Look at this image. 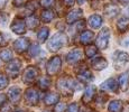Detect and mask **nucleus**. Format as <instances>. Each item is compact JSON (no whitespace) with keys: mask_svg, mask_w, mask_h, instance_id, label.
<instances>
[{"mask_svg":"<svg viewBox=\"0 0 129 112\" xmlns=\"http://www.w3.org/2000/svg\"><path fill=\"white\" fill-rule=\"evenodd\" d=\"M66 112H79V106L76 103H72L68 106L66 109Z\"/></svg>","mask_w":129,"mask_h":112,"instance_id":"f704fd0d","label":"nucleus"},{"mask_svg":"<svg viewBox=\"0 0 129 112\" xmlns=\"http://www.w3.org/2000/svg\"><path fill=\"white\" fill-rule=\"evenodd\" d=\"M54 4H55V0H41V6L44 7L45 9L51 8Z\"/></svg>","mask_w":129,"mask_h":112,"instance_id":"72a5a7b5","label":"nucleus"},{"mask_svg":"<svg viewBox=\"0 0 129 112\" xmlns=\"http://www.w3.org/2000/svg\"><path fill=\"white\" fill-rule=\"evenodd\" d=\"M0 58L4 62H10L12 59V52L10 49H4L0 52Z\"/></svg>","mask_w":129,"mask_h":112,"instance_id":"cd10ccee","label":"nucleus"},{"mask_svg":"<svg viewBox=\"0 0 129 112\" xmlns=\"http://www.w3.org/2000/svg\"><path fill=\"white\" fill-rule=\"evenodd\" d=\"M64 6L65 7H72L74 4H75V0H63Z\"/></svg>","mask_w":129,"mask_h":112,"instance_id":"4c0bfd02","label":"nucleus"},{"mask_svg":"<svg viewBox=\"0 0 129 112\" xmlns=\"http://www.w3.org/2000/svg\"><path fill=\"white\" fill-rule=\"evenodd\" d=\"M29 45V39L28 38H19V39H16L14 43V49L17 52V53H24L28 49Z\"/></svg>","mask_w":129,"mask_h":112,"instance_id":"9d476101","label":"nucleus"},{"mask_svg":"<svg viewBox=\"0 0 129 112\" xmlns=\"http://www.w3.org/2000/svg\"><path fill=\"white\" fill-rule=\"evenodd\" d=\"M73 24H75V26H74V29H72V30H74L75 33H80V31L84 30V27H85V21L84 20H76Z\"/></svg>","mask_w":129,"mask_h":112,"instance_id":"2f4dec72","label":"nucleus"},{"mask_svg":"<svg viewBox=\"0 0 129 112\" xmlns=\"http://www.w3.org/2000/svg\"><path fill=\"white\" fill-rule=\"evenodd\" d=\"M81 16H82V10L81 9H73L66 16V21H68V24H73L76 20H79L81 18Z\"/></svg>","mask_w":129,"mask_h":112,"instance_id":"dca6fc26","label":"nucleus"},{"mask_svg":"<svg viewBox=\"0 0 129 112\" xmlns=\"http://www.w3.org/2000/svg\"><path fill=\"white\" fill-rule=\"evenodd\" d=\"M8 99L10 100V102L12 103H17L21 98V90L17 86H14L8 91V94H7Z\"/></svg>","mask_w":129,"mask_h":112,"instance_id":"ddd939ff","label":"nucleus"},{"mask_svg":"<svg viewBox=\"0 0 129 112\" xmlns=\"http://www.w3.org/2000/svg\"><path fill=\"white\" fill-rule=\"evenodd\" d=\"M68 39H69L68 35L64 34L63 31H58L51 38V41L47 44V47H48V49L51 52H57L59 48H62L64 45L68 43Z\"/></svg>","mask_w":129,"mask_h":112,"instance_id":"f257e3e1","label":"nucleus"},{"mask_svg":"<svg viewBox=\"0 0 129 112\" xmlns=\"http://www.w3.org/2000/svg\"><path fill=\"white\" fill-rule=\"evenodd\" d=\"M39 100V94L38 91L34 88H29L25 92V101L29 105H36Z\"/></svg>","mask_w":129,"mask_h":112,"instance_id":"0eeeda50","label":"nucleus"},{"mask_svg":"<svg viewBox=\"0 0 129 112\" xmlns=\"http://www.w3.org/2000/svg\"><path fill=\"white\" fill-rule=\"evenodd\" d=\"M28 2V0H14V5L16 7H20V6H24Z\"/></svg>","mask_w":129,"mask_h":112,"instance_id":"e433bc0d","label":"nucleus"},{"mask_svg":"<svg viewBox=\"0 0 129 112\" xmlns=\"http://www.w3.org/2000/svg\"><path fill=\"white\" fill-rule=\"evenodd\" d=\"M9 81H8V78H7L5 74H1L0 73V91L4 89L7 88V85H8Z\"/></svg>","mask_w":129,"mask_h":112,"instance_id":"473e14b6","label":"nucleus"},{"mask_svg":"<svg viewBox=\"0 0 129 112\" xmlns=\"http://www.w3.org/2000/svg\"><path fill=\"white\" fill-rule=\"evenodd\" d=\"M119 12V8L116 6H109L106 8V14L108 17H115Z\"/></svg>","mask_w":129,"mask_h":112,"instance_id":"7c9ffc66","label":"nucleus"},{"mask_svg":"<svg viewBox=\"0 0 129 112\" xmlns=\"http://www.w3.org/2000/svg\"><path fill=\"white\" fill-rule=\"evenodd\" d=\"M82 59V52L80 49H73L70 53L68 54V57H66V61L70 64H75L78 62H80Z\"/></svg>","mask_w":129,"mask_h":112,"instance_id":"f8f14e48","label":"nucleus"},{"mask_svg":"<svg viewBox=\"0 0 129 112\" xmlns=\"http://www.w3.org/2000/svg\"><path fill=\"white\" fill-rule=\"evenodd\" d=\"M119 85L122 91H127L129 88V72H126L119 78Z\"/></svg>","mask_w":129,"mask_h":112,"instance_id":"412c9836","label":"nucleus"},{"mask_svg":"<svg viewBox=\"0 0 129 112\" xmlns=\"http://www.w3.org/2000/svg\"><path fill=\"white\" fill-rule=\"evenodd\" d=\"M54 17H55V14H54V11H52L49 8L45 9L43 12H42L41 15V19L43 22H49L52 21L54 19Z\"/></svg>","mask_w":129,"mask_h":112,"instance_id":"b1692460","label":"nucleus"},{"mask_svg":"<svg viewBox=\"0 0 129 112\" xmlns=\"http://www.w3.org/2000/svg\"><path fill=\"white\" fill-rule=\"evenodd\" d=\"M59 101V95L57 93H47L45 95V99H44V102L47 104V105H53V104H56Z\"/></svg>","mask_w":129,"mask_h":112,"instance_id":"6ab92c4d","label":"nucleus"},{"mask_svg":"<svg viewBox=\"0 0 129 112\" xmlns=\"http://www.w3.org/2000/svg\"><path fill=\"white\" fill-rule=\"evenodd\" d=\"M14 112H26V111H24V110H16V111H14Z\"/></svg>","mask_w":129,"mask_h":112,"instance_id":"37998d69","label":"nucleus"},{"mask_svg":"<svg viewBox=\"0 0 129 112\" xmlns=\"http://www.w3.org/2000/svg\"><path fill=\"white\" fill-rule=\"evenodd\" d=\"M101 89L105 90V91H109V92H117V90H118L117 82L113 79H109L101 84Z\"/></svg>","mask_w":129,"mask_h":112,"instance_id":"2eb2a0df","label":"nucleus"},{"mask_svg":"<svg viewBox=\"0 0 129 112\" xmlns=\"http://www.w3.org/2000/svg\"><path fill=\"white\" fill-rule=\"evenodd\" d=\"M7 0H0V7H4L5 5H6Z\"/></svg>","mask_w":129,"mask_h":112,"instance_id":"a19ab883","label":"nucleus"},{"mask_svg":"<svg viewBox=\"0 0 129 112\" xmlns=\"http://www.w3.org/2000/svg\"><path fill=\"white\" fill-rule=\"evenodd\" d=\"M96 52H98V48H96V46H93V45H88L85 48V55L88 58H92V57L96 54Z\"/></svg>","mask_w":129,"mask_h":112,"instance_id":"c85d7f7f","label":"nucleus"},{"mask_svg":"<svg viewBox=\"0 0 129 112\" xmlns=\"http://www.w3.org/2000/svg\"><path fill=\"white\" fill-rule=\"evenodd\" d=\"M119 2H121V4H128L129 0H118Z\"/></svg>","mask_w":129,"mask_h":112,"instance_id":"79ce46f5","label":"nucleus"},{"mask_svg":"<svg viewBox=\"0 0 129 112\" xmlns=\"http://www.w3.org/2000/svg\"><path fill=\"white\" fill-rule=\"evenodd\" d=\"M10 29L15 34L23 35L26 31V24L21 18H15L10 25Z\"/></svg>","mask_w":129,"mask_h":112,"instance_id":"6e6552de","label":"nucleus"},{"mask_svg":"<svg viewBox=\"0 0 129 112\" xmlns=\"http://www.w3.org/2000/svg\"><path fill=\"white\" fill-rule=\"evenodd\" d=\"M88 22H89V25H90L92 28L96 29V28H99V27L102 25V18H101L99 15H92V16H90Z\"/></svg>","mask_w":129,"mask_h":112,"instance_id":"aec40b11","label":"nucleus"},{"mask_svg":"<svg viewBox=\"0 0 129 112\" xmlns=\"http://www.w3.org/2000/svg\"><path fill=\"white\" fill-rule=\"evenodd\" d=\"M6 103V95L4 94H0V108H1L4 104Z\"/></svg>","mask_w":129,"mask_h":112,"instance_id":"58836bf2","label":"nucleus"},{"mask_svg":"<svg viewBox=\"0 0 129 112\" xmlns=\"http://www.w3.org/2000/svg\"><path fill=\"white\" fill-rule=\"evenodd\" d=\"M6 44H7V41H5L4 35L0 34V46H5Z\"/></svg>","mask_w":129,"mask_h":112,"instance_id":"ea45409f","label":"nucleus"},{"mask_svg":"<svg viewBox=\"0 0 129 112\" xmlns=\"http://www.w3.org/2000/svg\"><path fill=\"white\" fill-rule=\"evenodd\" d=\"M39 76V69L35 66H28L24 71L23 82L26 84H33Z\"/></svg>","mask_w":129,"mask_h":112,"instance_id":"7ed1b4c3","label":"nucleus"},{"mask_svg":"<svg viewBox=\"0 0 129 112\" xmlns=\"http://www.w3.org/2000/svg\"><path fill=\"white\" fill-rule=\"evenodd\" d=\"M57 89L64 95H72L76 90V82L70 78H62L57 81Z\"/></svg>","mask_w":129,"mask_h":112,"instance_id":"f03ea898","label":"nucleus"},{"mask_svg":"<svg viewBox=\"0 0 129 112\" xmlns=\"http://www.w3.org/2000/svg\"><path fill=\"white\" fill-rule=\"evenodd\" d=\"M109 37H110V31L108 28H103L100 33L98 34L95 39V46L99 49H106L109 43Z\"/></svg>","mask_w":129,"mask_h":112,"instance_id":"20e7f679","label":"nucleus"},{"mask_svg":"<svg viewBox=\"0 0 129 112\" xmlns=\"http://www.w3.org/2000/svg\"><path fill=\"white\" fill-rule=\"evenodd\" d=\"M25 24H26V26L28 27L29 29H35L36 27L38 26L39 21H38V18H37L35 15H29V16L27 17Z\"/></svg>","mask_w":129,"mask_h":112,"instance_id":"4be33fe9","label":"nucleus"},{"mask_svg":"<svg viewBox=\"0 0 129 112\" xmlns=\"http://www.w3.org/2000/svg\"><path fill=\"white\" fill-rule=\"evenodd\" d=\"M44 112H49V111H44Z\"/></svg>","mask_w":129,"mask_h":112,"instance_id":"a18cd8bd","label":"nucleus"},{"mask_svg":"<svg viewBox=\"0 0 129 112\" xmlns=\"http://www.w3.org/2000/svg\"><path fill=\"white\" fill-rule=\"evenodd\" d=\"M28 52H29V55L31 57H35L36 55H38L39 52H41V48H39V45L38 44H33V45H29L28 47Z\"/></svg>","mask_w":129,"mask_h":112,"instance_id":"c756f323","label":"nucleus"},{"mask_svg":"<svg viewBox=\"0 0 129 112\" xmlns=\"http://www.w3.org/2000/svg\"><path fill=\"white\" fill-rule=\"evenodd\" d=\"M127 62H129V54L125 52H118L115 57V67L116 69L121 68Z\"/></svg>","mask_w":129,"mask_h":112,"instance_id":"9b49d317","label":"nucleus"},{"mask_svg":"<svg viewBox=\"0 0 129 112\" xmlns=\"http://www.w3.org/2000/svg\"><path fill=\"white\" fill-rule=\"evenodd\" d=\"M64 110H65V104L64 103H58L57 102V105L55 106L54 112H64Z\"/></svg>","mask_w":129,"mask_h":112,"instance_id":"c9c22d12","label":"nucleus"},{"mask_svg":"<svg viewBox=\"0 0 129 112\" xmlns=\"http://www.w3.org/2000/svg\"><path fill=\"white\" fill-rule=\"evenodd\" d=\"M76 71H78V79L80 80L82 83H89V82H91L93 80L92 73L86 68V66L84 65V64L82 65V68L76 69Z\"/></svg>","mask_w":129,"mask_h":112,"instance_id":"1a4fd4ad","label":"nucleus"},{"mask_svg":"<svg viewBox=\"0 0 129 112\" xmlns=\"http://www.w3.org/2000/svg\"><path fill=\"white\" fill-rule=\"evenodd\" d=\"M93 37L94 34L90 30H83L80 34V42L83 45H90L93 42Z\"/></svg>","mask_w":129,"mask_h":112,"instance_id":"f3484780","label":"nucleus"},{"mask_svg":"<svg viewBox=\"0 0 129 112\" xmlns=\"http://www.w3.org/2000/svg\"><path fill=\"white\" fill-rule=\"evenodd\" d=\"M117 27L120 31H126L129 27V18H127V17L120 18L117 22Z\"/></svg>","mask_w":129,"mask_h":112,"instance_id":"393cba45","label":"nucleus"},{"mask_svg":"<svg viewBox=\"0 0 129 112\" xmlns=\"http://www.w3.org/2000/svg\"><path fill=\"white\" fill-rule=\"evenodd\" d=\"M91 65L94 69H96V71H101V69L106 68L107 66H108V62L106 61L103 57H98V58L93 59L92 62H91Z\"/></svg>","mask_w":129,"mask_h":112,"instance_id":"a211bd4d","label":"nucleus"},{"mask_svg":"<svg viewBox=\"0 0 129 112\" xmlns=\"http://www.w3.org/2000/svg\"><path fill=\"white\" fill-rule=\"evenodd\" d=\"M82 1L83 0H79V4H82Z\"/></svg>","mask_w":129,"mask_h":112,"instance_id":"c03bdc74","label":"nucleus"},{"mask_svg":"<svg viewBox=\"0 0 129 112\" xmlns=\"http://www.w3.org/2000/svg\"><path fill=\"white\" fill-rule=\"evenodd\" d=\"M20 68H21V62L20 59L18 58H15V59H11L10 63L7 65L6 67V72L7 74H8L9 76H11V78H17L19 74V72H20Z\"/></svg>","mask_w":129,"mask_h":112,"instance_id":"423d86ee","label":"nucleus"},{"mask_svg":"<svg viewBox=\"0 0 129 112\" xmlns=\"http://www.w3.org/2000/svg\"><path fill=\"white\" fill-rule=\"evenodd\" d=\"M61 65H62V61L58 56H54L52 57L51 59L48 61L46 65V71H47V74L51 76L53 75H56V74L59 72L61 69Z\"/></svg>","mask_w":129,"mask_h":112,"instance_id":"39448f33","label":"nucleus"},{"mask_svg":"<svg viewBox=\"0 0 129 112\" xmlns=\"http://www.w3.org/2000/svg\"><path fill=\"white\" fill-rule=\"evenodd\" d=\"M122 102L119 101V100H113L109 103L108 106V110L109 112H121L122 110Z\"/></svg>","mask_w":129,"mask_h":112,"instance_id":"5701e85b","label":"nucleus"},{"mask_svg":"<svg viewBox=\"0 0 129 112\" xmlns=\"http://www.w3.org/2000/svg\"><path fill=\"white\" fill-rule=\"evenodd\" d=\"M48 34H49V29L47 27H42L39 29L38 34H37V38H38V41L41 43H44L47 39V37H48Z\"/></svg>","mask_w":129,"mask_h":112,"instance_id":"a878e982","label":"nucleus"},{"mask_svg":"<svg viewBox=\"0 0 129 112\" xmlns=\"http://www.w3.org/2000/svg\"><path fill=\"white\" fill-rule=\"evenodd\" d=\"M51 85V80H49L48 76H42L41 79L38 80V86L39 89L42 90H47Z\"/></svg>","mask_w":129,"mask_h":112,"instance_id":"bb28decb","label":"nucleus"},{"mask_svg":"<svg viewBox=\"0 0 129 112\" xmlns=\"http://www.w3.org/2000/svg\"><path fill=\"white\" fill-rule=\"evenodd\" d=\"M94 96H95V86H88L85 90V92H84L83 96H82V101L84 102L85 104L90 103L91 101L94 99Z\"/></svg>","mask_w":129,"mask_h":112,"instance_id":"4468645a","label":"nucleus"}]
</instances>
